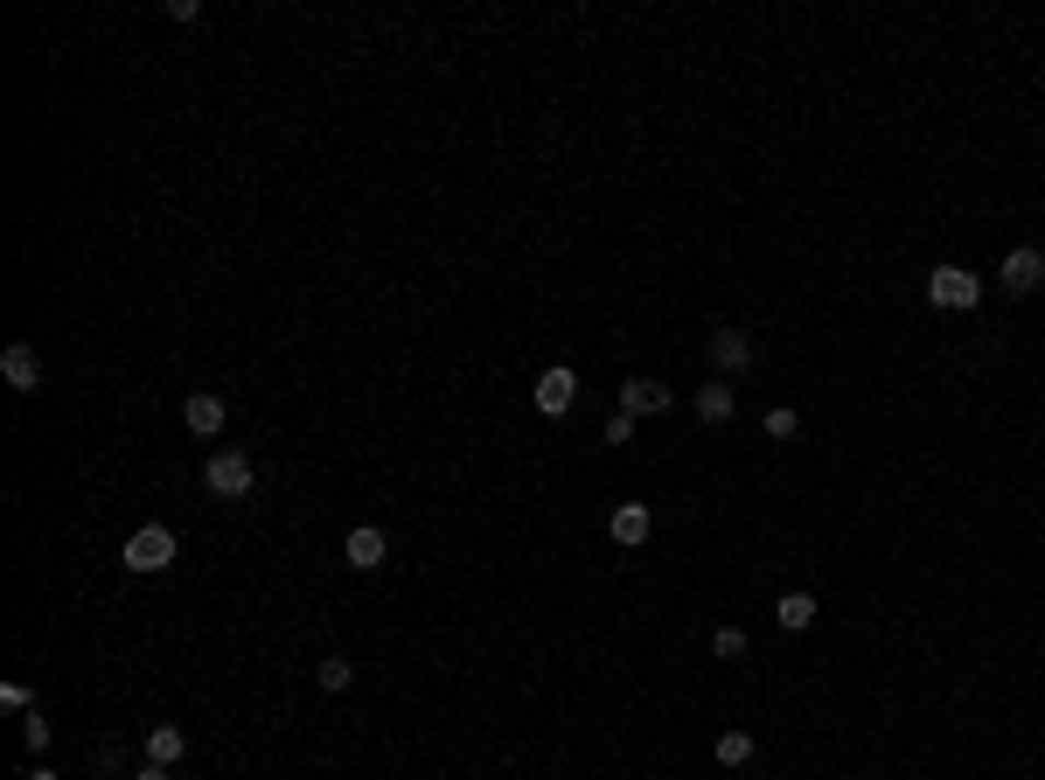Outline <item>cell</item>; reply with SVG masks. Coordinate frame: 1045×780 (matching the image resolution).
I'll return each instance as SVG.
<instances>
[{"label":"cell","mask_w":1045,"mask_h":780,"mask_svg":"<svg viewBox=\"0 0 1045 780\" xmlns=\"http://www.w3.org/2000/svg\"><path fill=\"white\" fill-rule=\"evenodd\" d=\"M49 738H56V725H49L43 711H28V718H22V746H28V753H49Z\"/></svg>","instance_id":"e0dca14e"},{"label":"cell","mask_w":1045,"mask_h":780,"mask_svg":"<svg viewBox=\"0 0 1045 780\" xmlns=\"http://www.w3.org/2000/svg\"><path fill=\"white\" fill-rule=\"evenodd\" d=\"M132 780H167V767H140V773H132Z\"/></svg>","instance_id":"7402d4cb"},{"label":"cell","mask_w":1045,"mask_h":780,"mask_svg":"<svg viewBox=\"0 0 1045 780\" xmlns=\"http://www.w3.org/2000/svg\"><path fill=\"white\" fill-rule=\"evenodd\" d=\"M202 488L217 494V502H244V494L258 488V467H252V453H237V446L209 453V461H202Z\"/></svg>","instance_id":"6da1fadb"},{"label":"cell","mask_w":1045,"mask_h":780,"mask_svg":"<svg viewBox=\"0 0 1045 780\" xmlns=\"http://www.w3.org/2000/svg\"><path fill=\"white\" fill-rule=\"evenodd\" d=\"M690 405H697V418H705V426H725V418L739 411V397H732V384H725V376H711V384L697 391Z\"/></svg>","instance_id":"4fadbf2b"},{"label":"cell","mask_w":1045,"mask_h":780,"mask_svg":"<svg viewBox=\"0 0 1045 780\" xmlns=\"http://www.w3.org/2000/svg\"><path fill=\"white\" fill-rule=\"evenodd\" d=\"M711 363H718V376H746L753 370V335L746 328H711Z\"/></svg>","instance_id":"5b68a950"},{"label":"cell","mask_w":1045,"mask_h":780,"mask_svg":"<svg viewBox=\"0 0 1045 780\" xmlns=\"http://www.w3.org/2000/svg\"><path fill=\"white\" fill-rule=\"evenodd\" d=\"M188 732L182 725H147V767H182Z\"/></svg>","instance_id":"7c38bea8"},{"label":"cell","mask_w":1045,"mask_h":780,"mask_svg":"<svg viewBox=\"0 0 1045 780\" xmlns=\"http://www.w3.org/2000/svg\"><path fill=\"white\" fill-rule=\"evenodd\" d=\"M182 418H188V432H196V440H217V432L231 426V405H223L217 391H188V405H182Z\"/></svg>","instance_id":"8992f818"},{"label":"cell","mask_w":1045,"mask_h":780,"mask_svg":"<svg viewBox=\"0 0 1045 780\" xmlns=\"http://www.w3.org/2000/svg\"><path fill=\"white\" fill-rule=\"evenodd\" d=\"M175 550H182V544H175V529H167V523H140V529L126 537V572H167V564H175Z\"/></svg>","instance_id":"7a4b0ae2"},{"label":"cell","mask_w":1045,"mask_h":780,"mask_svg":"<svg viewBox=\"0 0 1045 780\" xmlns=\"http://www.w3.org/2000/svg\"><path fill=\"white\" fill-rule=\"evenodd\" d=\"M530 397H537V411H544V418H565V411H572V397H579V376L558 363V370H544V376H537V391H530Z\"/></svg>","instance_id":"9c48e42d"},{"label":"cell","mask_w":1045,"mask_h":780,"mask_svg":"<svg viewBox=\"0 0 1045 780\" xmlns=\"http://www.w3.org/2000/svg\"><path fill=\"white\" fill-rule=\"evenodd\" d=\"M341 558H349L356 572H384V564H391V537L376 523H356L349 537H341Z\"/></svg>","instance_id":"277c9868"},{"label":"cell","mask_w":1045,"mask_h":780,"mask_svg":"<svg viewBox=\"0 0 1045 780\" xmlns=\"http://www.w3.org/2000/svg\"><path fill=\"white\" fill-rule=\"evenodd\" d=\"M711 753H718V767H746V759H753V732H718Z\"/></svg>","instance_id":"9a60e30c"},{"label":"cell","mask_w":1045,"mask_h":780,"mask_svg":"<svg viewBox=\"0 0 1045 780\" xmlns=\"http://www.w3.org/2000/svg\"><path fill=\"white\" fill-rule=\"evenodd\" d=\"M1003 287H1011V293H1038L1045 287V252H1038V244H1018V252L1003 258Z\"/></svg>","instance_id":"30bf717a"},{"label":"cell","mask_w":1045,"mask_h":780,"mask_svg":"<svg viewBox=\"0 0 1045 780\" xmlns=\"http://www.w3.org/2000/svg\"><path fill=\"white\" fill-rule=\"evenodd\" d=\"M627 440H635V418L614 411V418H606V446H627Z\"/></svg>","instance_id":"44dd1931"},{"label":"cell","mask_w":1045,"mask_h":780,"mask_svg":"<svg viewBox=\"0 0 1045 780\" xmlns=\"http://www.w3.org/2000/svg\"><path fill=\"white\" fill-rule=\"evenodd\" d=\"M349 676H356V670H349L341 655H321V670H314V683H321V690H349Z\"/></svg>","instance_id":"ac0fdd59"},{"label":"cell","mask_w":1045,"mask_h":780,"mask_svg":"<svg viewBox=\"0 0 1045 780\" xmlns=\"http://www.w3.org/2000/svg\"><path fill=\"white\" fill-rule=\"evenodd\" d=\"M927 300L934 307H948V314H968L983 300V279L968 272V265H934V279H927Z\"/></svg>","instance_id":"3957f363"},{"label":"cell","mask_w":1045,"mask_h":780,"mask_svg":"<svg viewBox=\"0 0 1045 780\" xmlns=\"http://www.w3.org/2000/svg\"><path fill=\"white\" fill-rule=\"evenodd\" d=\"M711 655L718 662H739V655H746V635H739V627H711Z\"/></svg>","instance_id":"ffe728a7"},{"label":"cell","mask_w":1045,"mask_h":780,"mask_svg":"<svg viewBox=\"0 0 1045 780\" xmlns=\"http://www.w3.org/2000/svg\"><path fill=\"white\" fill-rule=\"evenodd\" d=\"M670 397L676 391L662 384V376H627V384H620V411L627 418H649V411H670Z\"/></svg>","instance_id":"52a82bcc"},{"label":"cell","mask_w":1045,"mask_h":780,"mask_svg":"<svg viewBox=\"0 0 1045 780\" xmlns=\"http://www.w3.org/2000/svg\"><path fill=\"white\" fill-rule=\"evenodd\" d=\"M0 711L28 718V711H43V703H35V690H28V683H0Z\"/></svg>","instance_id":"2e32d148"},{"label":"cell","mask_w":1045,"mask_h":780,"mask_svg":"<svg viewBox=\"0 0 1045 780\" xmlns=\"http://www.w3.org/2000/svg\"><path fill=\"white\" fill-rule=\"evenodd\" d=\"M22 780H56V773H49V767H28V773H22Z\"/></svg>","instance_id":"603a6c76"},{"label":"cell","mask_w":1045,"mask_h":780,"mask_svg":"<svg viewBox=\"0 0 1045 780\" xmlns=\"http://www.w3.org/2000/svg\"><path fill=\"white\" fill-rule=\"evenodd\" d=\"M794 432H802V411H794V405H774V411H767V440H794Z\"/></svg>","instance_id":"d6986e66"},{"label":"cell","mask_w":1045,"mask_h":780,"mask_svg":"<svg viewBox=\"0 0 1045 780\" xmlns=\"http://www.w3.org/2000/svg\"><path fill=\"white\" fill-rule=\"evenodd\" d=\"M0 376H8V391H43V356H35L28 341H14V349L0 356Z\"/></svg>","instance_id":"8fae6325"},{"label":"cell","mask_w":1045,"mask_h":780,"mask_svg":"<svg viewBox=\"0 0 1045 780\" xmlns=\"http://www.w3.org/2000/svg\"><path fill=\"white\" fill-rule=\"evenodd\" d=\"M815 614H823V606H815V593H781V606H774V620H781L788 635H809Z\"/></svg>","instance_id":"5bb4252c"},{"label":"cell","mask_w":1045,"mask_h":780,"mask_svg":"<svg viewBox=\"0 0 1045 780\" xmlns=\"http://www.w3.org/2000/svg\"><path fill=\"white\" fill-rule=\"evenodd\" d=\"M649 529H655V509L649 502H620L614 516H606V537H614L620 550H635V544H649Z\"/></svg>","instance_id":"ba28073f"}]
</instances>
